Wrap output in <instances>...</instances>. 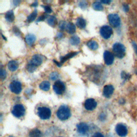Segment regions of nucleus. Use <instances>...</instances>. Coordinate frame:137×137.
I'll return each mask as SVG.
<instances>
[{
  "label": "nucleus",
  "instance_id": "obj_1",
  "mask_svg": "<svg viewBox=\"0 0 137 137\" xmlns=\"http://www.w3.org/2000/svg\"><path fill=\"white\" fill-rule=\"evenodd\" d=\"M57 116L59 120L65 121L71 116V110L70 108L66 105H62L60 107L57 111Z\"/></svg>",
  "mask_w": 137,
  "mask_h": 137
},
{
  "label": "nucleus",
  "instance_id": "obj_2",
  "mask_svg": "<svg viewBox=\"0 0 137 137\" xmlns=\"http://www.w3.org/2000/svg\"><path fill=\"white\" fill-rule=\"evenodd\" d=\"M113 50L115 55L119 58H122L125 55L126 48L125 46L121 43H115L113 45Z\"/></svg>",
  "mask_w": 137,
  "mask_h": 137
},
{
  "label": "nucleus",
  "instance_id": "obj_3",
  "mask_svg": "<svg viewBox=\"0 0 137 137\" xmlns=\"http://www.w3.org/2000/svg\"><path fill=\"white\" fill-rule=\"evenodd\" d=\"M38 115L41 120H46L50 119L52 112L51 109L47 107H40L38 109Z\"/></svg>",
  "mask_w": 137,
  "mask_h": 137
},
{
  "label": "nucleus",
  "instance_id": "obj_4",
  "mask_svg": "<svg viewBox=\"0 0 137 137\" xmlns=\"http://www.w3.org/2000/svg\"><path fill=\"white\" fill-rule=\"evenodd\" d=\"M13 115L17 118H20L24 115L25 109L24 107L22 104H18L15 105L12 110Z\"/></svg>",
  "mask_w": 137,
  "mask_h": 137
},
{
  "label": "nucleus",
  "instance_id": "obj_5",
  "mask_svg": "<svg viewBox=\"0 0 137 137\" xmlns=\"http://www.w3.org/2000/svg\"><path fill=\"white\" fill-rule=\"evenodd\" d=\"M101 35L104 39H109L113 33L112 28L108 25H104L102 26L100 30Z\"/></svg>",
  "mask_w": 137,
  "mask_h": 137
},
{
  "label": "nucleus",
  "instance_id": "obj_6",
  "mask_svg": "<svg viewBox=\"0 0 137 137\" xmlns=\"http://www.w3.org/2000/svg\"><path fill=\"white\" fill-rule=\"evenodd\" d=\"M108 21L111 26L114 27H119L121 24V18L116 14H111L108 15Z\"/></svg>",
  "mask_w": 137,
  "mask_h": 137
},
{
  "label": "nucleus",
  "instance_id": "obj_7",
  "mask_svg": "<svg viewBox=\"0 0 137 137\" xmlns=\"http://www.w3.org/2000/svg\"><path fill=\"white\" fill-rule=\"evenodd\" d=\"M53 90L58 95H62L65 91V85L61 80L56 81L53 85Z\"/></svg>",
  "mask_w": 137,
  "mask_h": 137
},
{
  "label": "nucleus",
  "instance_id": "obj_8",
  "mask_svg": "<svg viewBox=\"0 0 137 137\" xmlns=\"http://www.w3.org/2000/svg\"><path fill=\"white\" fill-rule=\"evenodd\" d=\"M9 88L13 93L18 94L21 92L22 90V85L17 80H14L10 84Z\"/></svg>",
  "mask_w": 137,
  "mask_h": 137
},
{
  "label": "nucleus",
  "instance_id": "obj_9",
  "mask_svg": "<svg viewBox=\"0 0 137 137\" xmlns=\"http://www.w3.org/2000/svg\"><path fill=\"white\" fill-rule=\"evenodd\" d=\"M116 132L117 134L121 137H124L127 135L128 133V128L125 125L120 123L118 124L116 126Z\"/></svg>",
  "mask_w": 137,
  "mask_h": 137
},
{
  "label": "nucleus",
  "instance_id": "obj_10",
  "mask_svg": "<svg viewBox=\"0 0 137 137\" xmlns=\"http://www.w3.org/2000/svg\"><path fill=\"white\" fill-rule=\"evenodd\" d=\"M43 61V56L39 54H35L32 56L31 60L28 63H30L35 67H37L42 63Z\"/></svg>",
  "mask_w": 137,
  "mask_h": 137
},
{
  "label": "nucleus",
  "instance_id": "obj_11",
  "mask_svg": "<svg viewBox=\"0 0 137 137\" xmlns=\"http://www.w3.org/2000/svg\"><path fill=\"white\" fill-rule=\"evenodd\" d=\"M100 66H94V67L92 68V77H91L93 78V80L94 82H99L100 80V78H101V68L99 67Z\"/></svg>",
  "mask_w": 137,
  "mask_h": 137
},
{
  "label": "nucleus",
  "instance_id": "obj_12",
  "mask_svg": "<svg viewBox=\"0 0 137 137\" xmlns=\"http://www.w3.org/2000/svg\"><path fill=\"white\" fill-rule=\"evenodd\" d=\"M84 106L86 110L92 111L96 108L97 106V102L94 99H88L86 100L84 104Z\"/></svg>",
  "mask_w": 137,
  "mask_h": 137
},
{
  "label": "nucleus",
  "instance_id": "obj_13",
  "mask_svg": "<svg viewBox=\"0 0 137 137\" xmlns=\"http://www.w3.org/2000/svg\"><path fill=\"white\" fill-rule=\"evenodd\" d=\"M104 61L106 65H111L114 61V56L109 51H106L103 54Z\"/></svg>",
  "mask_w": 137,
  "mask_h": 137
},
{
  "label": "nucleus",
  "instance_id": "obj_14",
  "mask_svg": "<svg viewBox=\"0 0 137 137\" xmlns=\"http://www.w3.org/2000/svg\"><path fill=\"white\" fill-rule=\"evenodd\" d=\"M114 91V88L111 85H107L103 87V95L106 98H110Z\"/></svg>",
  "mask_w": 137,
  "mask_h": 137
},
{
  "label": "nucleus",
  "instance_id": "obj_15",
  "mask_svg": "<svg viewBox=\"0 0 137 137\" xmlns=\"http://www.w3.org/2000/svg\"><path fill=\"white\" fill-rule=\"evenodd\" d=\"M77 131L82 134H86L89 131V127L85 123H80L77 125Z\"/></svg>",
  "mask_w": 137,
  "mask_h": 137
},
{
  "label": "nucleus",
  "instance_id": "obj_16",
  "mask_svg": "<svg viewBox=\"0 0 137 137\" xmlns=\"http://www.w3.org/2000/svg\"><path fill=\"white\" fill-rule=\"evenodd\" d=\"M25 42L29 46H32L36 41V36L32 34H28L25 36Z\"/></svg>",
  "mask_w": 137,
  "mask_h": 137
},
{
  "label": "nucleus",
  "instance_id": "obj_17",
  "mask_svg": "<svg viewBox=\"0 0 137 137\" xmlns=\"http://www.w3.org/2000/svg\"><path fill=\"white\" fill-rule=\"evenodd\" d=\"M19 66L18 62L15 60H12L10 61L8 64V67L10 71L11 72H14L16 71Z\"/></svg>",
  "mask_w": 137,
  "mask_h": 137
},
{
  "label": "nucleus",
  "instance_id": "obj_18",
  "mask_svg": "<svg viewBox=\"0 0 137 137\" xmlns=\"http://www.w3.org/2000/svg\"><path fill=\"white\" fill-rule=\"evenodd\" d=\"M79 52H71L70 53H68L67 54H66V55L62 56L61 57V59H60V61H61V64H62L63 63H64L65 62H66L67 60L70 59V58H72L73 57L75 56L76 55H77Z\"/></svg>",
  "mask_w": 137,
  "mask_h": 137
},
{
  "label": "nucleus",
  "instance_id": "obj_19",
  "mask_svg": "<svg viewBox=\"0 0 137 137\" xmlns=\"http://www.w3.org/2000/svg\"><path fill=\"white\" fill-rule=\"evenodd\" d=\"M5 18L6 21L9 23H12L15 20V15L13 10H10L7 12L5 15Z\"/></svg>",
  "mask_w": 137,
  "mask_h": 137
},
{
  "label": "nucleus",
  "instance_id": "obj_20",
  "mask_svg": "<svg viewBox=\"0 0 137 137\" xmlns=\"http://www.w3.org/2000/svg\"><path fill=\"white\" fill-rule=\"evenodd\" d=\"M76 25L80 29L84 28L86 26V21L83 18L79 17L76 21Z\"/></svg>",
  "mask_w": 137,
  "mask_h": 137
},
{
  "label": "nucleus",
  "instance_id": "obj_21",
  "mask_svg": "<svg viewBox=\"0 0 137 137\" xmlns=\"http://www.w3.org/2000/svg\"><path fill=\"white\" fill-rule=\"evenodd\" d=\"M87 46L92 51H96L99 48V45L95 40H90L87 43Z\"/></svg>",
  "mask_w": 137,
  "mask_h": 137
},
{
  "label": "nucleus",
  "instance_id": "obj_22",
  "mask_svg": "<svg viewBox=\"0 0 137 137\" xmlns=\"http://www.w3.org/2000/svg\"><path fill=\"white\" fill-rule=\"evenodd\" d=\"M39 87L44 91H48L51 88V84L48 81H43L40 83Z\"/></svg>",
  "mask_w": 137,
  "mask_h": 137
},
{
  "label": "nucleus",
  "instance_id": "obj_23",
  "mask_svg": "<svg viewBox=\"0 0 137 137\" xmlns=\"http://www.w3.org/2000/svg\"><path fill=\"white\" fill-rule=\"evenodd\" d=\"M66 30L69 34H73L76 32V26L72 23H68L67 24V26L66 27Z\"/></svg>",
  "mask_w": 137,
  "mask_h": 137
},
{
  "label": "nucleus",
  "instance_id": "obj_24",
  "mask_svg": "<svg viewBox=\"0 0 137 137\" xmlns=\"http://www.w3.org/2000/svg\"><path fill=\"white\" fill-rule=\"evenodd\" d=\"M29 136H30V137H42V134L39 130L34 129L30 131Z\"/></svg>",
  "mask_w": 137,
  "mask_h": 137
},
{
  "label": "nucleus",
  "instance_id": "obj_25",
  "mask_svg": "<svg viewBox=\"0 0 137 137\" xmlns=\"http://www.w3.org/2000/svg\"><path fill=\"white\" fill-rule=\"evenodd\" d=\"M37 15H38V11L36 10V9H35L34 10L32 13V14H31L27 17L26 21L28 23H31L33 22L35 19Z\"/></svg>",
  "mask_w": 137,
  "mask_h": 137
},
{
  "label": "nucleus",
  "instance_id": "obj_26",
  "mask_svg": "<svg viewBox=\"0 0 137 137\" xmlns=\"http://www.w3.org/2000/svg\"><path fill=\"white\" fill-rule=\"evenodd\" d=\"M70 42L72 45L77 46L80 43V39L79 37H78L77 35H73L71 38L70 40Z\"/></svg>",
  "mask_w": 137,
  "mask_h": 137
},
{
  "label": "nucleus",
  "instance_id": "obj_27",
  "mask_svg": "<svg viewBox=\"0 0 137 137\" xmlns=\"http://www.w3.org/2000/svg\"><path fill=\"white\" fill-rule=\"evenodd\" d=\"M47 23L50 26L54 27L57 24V19L54 16H51L47 18Z\"/></svg>",
  "mask_w": 137,
  "mask_h": 137
},
{
  "label": "nucleus",
  "instance_id": "obj_28",
  "mask_svg": "<svg viewBox=\"0 0 137 137\" xmlns=\"http://www.w3.org/2000/svg\"><path fill=\"white\" fill-rule=\"evenodd\" d=\"M93 8L94 10L97 11H101L103 10V7L101 2L96 1L93 3Z\"/></svg>",
  "mask_w": 137,
  "mask_h": 137
},
{
  "label": "nucleus",
  "instance_id": "obj_29",
  "mask_svg": "<svg viewBox=\"0 0 137 137\" xmlns=\"http://www.w3.org/2000/svg\"><path fill=\"white\" fill-rule=\"evenodd\" d=\"M59 74L57 72H52L49 75V78L52 80H56L59 77Z\"/></svg>",
  "mask_w": 137,
  "mask_h": 137
},
{
  "label": "nucleus",
  "instance_id": "obj_30",
  "mask_svg": "<svg viewBox=\"0 0 137 137\" xmlns=\"http://www.w3.org/2000/svg\"><path fill=\"white\" fill-rule=\"evenodd\" d=\"M26 69L29 72L33 73V72H34L35 71V70L36 69V67H35V66L30 64V63H28L27 66H26Z\"/></svg>",
  "mask_w": 137,
  "mask_h": 137
},
{
  "label": "nucleus",
  "instance_id": "obj_31",
  "mask_svg": "<svg viewBox=\"0 0 137 137\" xmlns=\"http://www.w3.org/2000/svg\"><path fill=\"white\" fill-rule=\"evenodd\" d=\"M7 77V72L4 69H3L2 68H1V70H0V77H1V79L3 80L5 79V78Z\"/></svg>",
  "mask_w": 137,
  "mask_h": 137
},
{
  "label": "nucleus",
  "instance_id": "obj_32",
  "mask_svg": "<svg viewBox=\"0 0 137 137\" xmlns=\"http://www.w3.org/2000/svg\"><path fill=\"white\" fill-rule=\"evenodd\" d=\"M41 7L44 8L45 11L47 14H50L52 12V8L49 5H42Z\"/></svg>",
  "mask_w": 137,
  "mask_h": 137
},
{
  "label": "nucleus",
  "instance_id": "obj_33",
  "mask_svg": "<svg viewBox=\"0 0 137 137\" xmlns=\"http://www.w3.org/2000/svg\"><path fill=\"white\" fill-rule=\"evenodd\" d=\"M66 26H67V24H66V22H65V21H61L60 22L59 28H60V29H61V30L63 31V30H64L65 29H66Z\"/></svg>",
  "mask_w": 137,
  "mask_h": 137
},
{
  "label": "nucleus",
  "instance_id": "obj_34",
  "mask_svg": "<svg viewBox=\"0 0 137 137\" xmlns=\"http://www.w3.org/2000/svg\"><path fill=\"white\" fill-rule=\"evenodd\" d=\"M79 6L82 9H86L88 6V3L86 1H81L79 3Z\"/></svg>",
  "mask_w": 137,
  "mask_h": 137
},
{
  "label": "nucleus",
  "instance_id": "obj_35",
  "mask_svg": "<svg viewBox=\"0 0 137 137\" xmlns=\"http://www.w3.org/2000/svg\"><path fill=\"white\" fill-rule=\"evenodd\" d=\"M121 76H122V78H123V79H125V80H126L129 79V78H130V75L129 74H128L124 72H122V74H121Z\"/></svg>",
  "mask_w": 137,
  "mask_h": 137
},
{
  "label": "nucleus",
  "instance_id": "obj_36",
  "mask_svg": "<svg viewBox=\"0 0 137 137\" xmlns=\"http://www.w3.org/2000/svg\"><path fill=\"white\" fill-rule=\"evenodd\" d=\"M47 17V15H46L45 14L40 16V17H39L38 19L36 20V23H38V22H40L44 21Z\"/></svg>",
  "mask_w": 137,
  "mask_h": 137
},
{
  "label": "nucleus",
  "instance_id": "obj_37",
  "mask_svg": "<svg viewBox=\"0 0 137 137\" xmlns=\"http://www.w3.org/2000/svg\"><path fill=\"white\" fill-rule=\"evenodd\" d=\"M13 31H14V33L17 35H21V34L20 31H19V30L17 27H14L13 28Z\"/></svg>",
  "mask_w": 137,
  "mask_h": 137
},
{
  "label": "nucleus",
  "instance_id": "obj_38",
  "mask_svg": "<svg viewBox=\"0 0 137 137\" xmlns=\"http://www.w3.org/2000/svg\"><path fill=\"white\" fill-rule=\"evenodd\" d=\"M132 45L133 46V48L134 49V51L135 53L137 55V45H136V43L134 42H132Z\"/></svg>",
  "mask_w": 137,
  "mask_h": 137
},
{
  "label": "nucleus",
  "instance_id": "obj_39",
  "mask_svg": "<svg viewBox=\"0 0 137 137\" xmlns=\"http://www.w3.org/2000/svg\"><path fill=\"white\" fill-rule=\"evenodd\" d=\"M123 10L125 12H128L129 10V7L128 4H124L123 5Z\"/></svg>",
  "mask_w": 137,
  "mask_h": 137
},
{
  "label": "nucleus",
  "instance_id": "obj_40",
  "mask_svg": "<svg viewBox=\"0 0 137 137\" xmlns=\"http://www.w3.org/2000/svg\"><path fill=\"white\" fill-rule=\"evenodd\" d=\"M93 137H104V135L101 134V133H99V132H97L96 133H95L93 135Z\"/></svg>",
  "mask_w": 137,
  "mask_h": 137
},
{
  "label": "nucleus",
  "instance_id": "obj_41",
  "mask_svg": "<svg viewBox=\"0 0 137 137\" xmlns=\"http://www.w3.org/2000/svg\"><path fill=\"white\" fill-rule=\"evenodd\" d=\"M63 36V34L61 32H58L57 34V38L58 39H61Z\"/></svg>",
  "mask_w": 137,
  "mask_h": 137
},
{
  "label": "nucleus",
  "instance_id": "obj_42",
  "mask_svg": "<svg viewBox=\"0 0 137 137\" xmlns=\"http://www.w3.org/2000/svg\"><path fill=\"white\" fill-rule=\"evenodd\" d=\"M110 2H111V1H109V0H104V1H102L101 3L106 4H109Z\"/></svg>",
  "mask_w": 137,
  "mask_h": 137
},
{
  "label": "nucleus",
  "instance_id": "obj_43",
  "mask_svg": "<svg viewBox=\"0 0 137 137\" xmlns=\"http://www.w3.org/2000/svg\"><path fill=\"white\" fill-rule=\"evenodd\" d=\"M38 5V3L37 1H35L34 2V3H33L32 4H31V6L32 7H37Z\"/></svg>",
  "mask_w": 137,
  "mask_h": 137
},
{
  "label": "nucleus",
  "instance_id": "obj_44",
  "mask_svg": "<svg viewBox=\"0 0 137 137\" xmlns=\"http://www.w3.org/2000/svg\"><path fill=\"white\" fill-rule=\"evenodd\" d=\"M21 2V1H14V5H18V4Z\"/></svg>",
  "mask_w": 137,
  "mask_h": 137
},
{
  "label": "nucleus",
  "instance_id": "obj_45",
  "mask_svg": "<svg viewBox=\"0 0 137 137\" xmlns=\"http://www.w3.org/2000/svg\"><path fill=\"white\" fill-rule=\"evenodd\" d=\"M9 137H14V136H9Z\"/></svg>",
  "mask_w": 137,
  "mask_h": 137
},
{
  "label": "nucleus",
  "instance_id": "obj_46",
  "mask_svg": "<svg viewBox=\"0 0 137 137\" xmlns=\"http://www.w3.org/2000/svg\"><path fill=\"white\" fill-rule=\"evenodd\" d=\"M60 137H63V136H60Z\"/></svg>",
  "mask_w": 137,
  "mask_h": 137
}]
</instances>
